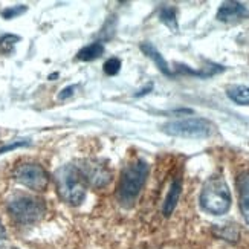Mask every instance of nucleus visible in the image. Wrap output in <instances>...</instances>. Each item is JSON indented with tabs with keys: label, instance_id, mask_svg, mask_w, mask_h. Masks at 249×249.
<instances>
[{
	"label": "nucleus",
	"instance_id": "f257e3e1",
	"mask_svg": "<svg viewBox=\"0 0 249 249\" xmlns=\"http://www.w3.org/2000/svg\"><path fill=\"white\" fill-rule=\"evenodd\" d=\"M57 193L69 205H80L86 197V182L83 173L77 165H63L55 171Z\"/></svg>",
	"mask_w": 249,
	"mask_h": 249
},
{
	"label": "nucleus",
	"instance_id": "f03ea898",
	"mask_svg": "<svg viewBox=\"0 0 249 249\" xmlns=\"http://www.w3.org/2000/svg\"><path fill=\"white\" fill-rule=\"evenodd\" d=\"M147 176L148 164L142 159L132 162L123 170L120 185H118V199L124 207H132L135 203L147 180Z\"/></svg>",
	"mask_w": 249,
	"mask_h": 249
},
{
	"label": "nucleus",
	"instance_id": "7ed1b4c3",
	"mask_svg": "<svg viewBox=\"0 0 249 249\" xmlns=\"http://www.w3.org/2000/svg\"><path fill=\"white\" fill-rule=\"evenodd\" d=\"M200 207L213 215H223L231 208V191L222 176L210 178L200 193Z\"/></svg>",
	"mask_w": 249,
	"mask_h": 249
},
{
	"label": "nucleus",
	"instance_id": "20e7f679",
	"mask_svg": "<svg viewBox=\"0 0 249 249\" xmlns=\"http://www.w3.org/2000/svg\"><path fill=\"white\" fill-rule=\"evenodd\" d=\"M162 130L176 138L187 139H205L214 133V125L203 118H182V120L168 121L162 125Z\"/></svg>",
	"mask_w": 249,
	"mask_h": 249
},
{
	"label": "nucleus",
	"instance_id": "39448f33",
	"mask_svg": "<svg viewBox=\"0 0 249 249\" xmlns=\"http://www.w3.org/2000/svg\"><path fill=\"white\" fill-rule=\"evenodd\" d=\"M8 211L18 223H36L46 211L43 200L31 196H17L8 203Z\"/></svg>",
	"mask_w": 249,
	"mask_h": 249
},
{
	"label": "nucleus",
	"instance_id": "423d86ee",
	"mask_svg": "<svg viewBox=\"0 0 249 249\" xmlns=\"http://www.w3.org/2000/svg\"><path fill=\"white\" fill-rule=\"evenodd\" d=\"M14 178L23 183L25 187L34 190V191H43L46 190L49 183V176L41 165L38 164H21L16 168Z\"/></svg>",
	"mask_w": 249,
	"mask_h": 249
},
{
	"label": "nucleus",
	"instance_id": "0eeeda50",
	"mask_svg": "<svg viewBox=\"0 0 249 249\" xmlns=\"http://www.w3.org/2000/svg\"><path fill=\"white\" fill-rule=\"evenodd\" d=\"M78 168L83 173V176H84L86 182H88V185H92L95 188H103L112 180V173L103 164V162L86 160Z\"/></svg>",
	"mask_w": 249,
	"mask_h": 249
},
{
	"label": "nucleus",
	"instance_id": "6e6552de",
	"mask_svg": "<svg viewBox=\"0 0 249 249\" xmlns=\"http://www.w3.org/2000/svg\"><path fill=\"white\" fill-rule=\"evenodd\" d=\"M248 17V8L240 2H223L217 11V20L223 23H234Z\"/></svg>",
	"mask_w": 249,
	"mask_h": 249
},
{
	"label": "nucleus",
	"instance_id": "1a4fd4ad",
	"mask_svg": "<svg viewBox=\"0 0 249 249\" xmlns=\"http://www.w3.org/2000/svg\"><path fill=\"white\" fill-rule=\"evenodd\" d=\"M237 190H239L240 211L245 222L249 225V173H243L237 179Z\"/></svg>",
	"mask_w": 249,
	"mask_h": 249
},
{
	"label": "nucleus",
	"instance_id": "9d476101",
	"mask_svg": "<svg viewBox=\"0 0 249 249\" xmlns=\"http://www.w3.org/2000/svg\"><path fill=\"white\" fill-rule=\"evenodd\" d=\"M180 191H182V182H180V178H175L170 185V190L167 193V197H165V202H164V207H162V213H164L165 217L171 215V213L175 211L176 205L179 202V197H180Z\"/></svg>",
	"mask_w": 249,
	"mask_h": 249
},
{
	"label": "nucleus",
	"instance_id": "9b49d317",
	"mask_svg": "<svg viewBox=\"0 0 249 249\" xmlns=\"http://www.w3.org/2000/svg\"><path fill=\"white\" fill-rule=\"evenodd\" d=\"M141 51H142L145 55L150 58V60H153L155 64L159 68V71L164 73V75H168V77H173V72L168 66V63L165 61V58L160 55V52L151 45V43L145 41V43H141Z\"/></svg>",
	"mask_w": 249,
	"mask_h": 249
},
{
	"label": "nucleus",
	"instance_id": "f8f14e48",
	"mask_svg": "<svg viewBox=\"0 0 249 249\" xmlns=\"http://www.w3.org/2000/svg\"><path fill=\"white\" fill-rule=\"evenodd\" d=\"M228 98L232 100L235 104L240 106H249V88L243 84H232L226 89Z\"/></svg>",
	"mask_w": 249,
	"mask_h": 249
},
{
	"label": "nucleus",
	"instance_id": "ddd939ff",
	"mask_svg": "<svg viewBox=\"0 0 249 249\" xmlns=\"http://www.w3.org/2000/svg\"><path fill=\"white\" fill-rule=\"evenodd\" d=\"M103 53H104V45L101 41H95L88 46H84L83 49H80L77 58L81 61H92V60H96L98 57H101Z\"/></svg>",
	"mask_w": 249,
	"mask_h": 249
},
{
	"label": "nucleus",
	"instance_id": "4468645a",
	"mask_svg": "<svg viewBox=\"0 0 249 249\" xmlns=\"http://www.w3.org/2000/svg\"><path fill=\"white\" fill-rule=\"evenodd\" d=\"M159 18L167 28H170L173 32L178 31V16H176V8L173 6H164L159 11Z\"/></svg>",
	"mask_w": 249,
	"mask_h": 249
},
{
	"label": "nucleus",
	"instance_id": "2eb2a0df",
	"mask_svg": "<svg viewBox=\"0 0 249 249\" xmlns=\"http://www.w3.org/2000/svg\"><path fill=\"white\" fill-rule=\"evenodd\" d=\"M20 41L18 36H13V34H5L3 37H0V52L3 53H11L16 46V43Z\"/></svg>",
	"mask_w": 249,
	"mask_h": 249
},
{
	"label": "nucleus",
	"instance_id": "dca6fc26",
	"mask_svg": "<svg viewBox=\"0 0 249 249\" xmlns=\"http://www.w3.org/2000/svg\"><path fill=\"white\" fill-rule=\"evenodd\" d=\"M121 71V60L120 58H109L104 63V73L109 77H115L116 73H120Z\"/></svg>",
	"mask_w": 249,
	"mask_h": 249
},
{
	"label": "nucleus",
	"instance_id": "f3484780",
	"mask_svg": "<svg viewBox=\"0 0 249 249\" xmlns=\"http://www.w3.org/2000/svg\"><path fill=\"white\" fill-rule=\"evenodd\" d=\"M26 6L25 5H18V6H11V8H6L2 11V17L6 18V20H11V18H14L20 14H23L26 13Z\"/></svg>",
	"mask_w": 249,
	"mask_h": 249
},
{
	"label": "nucleus",
	"instance_id": "a211bd4d",
	"mask_svg": "<svg viewBox=\"0 0 249 249\" xmlns=\"http://www.w3.org/2000/svg\"><path fill=\"white\" fill-rule=\"evenodd\" d=\"M26 145H29V141H16V142L8 144V145L0 148V155H3V153H6V151H11L14 148H18V147H26Z\"/></svg>",
	"mask_w": 249,
	"mask_h": 249
},
{
	"label": "nucleus",
	"instance_id": "6ab92c4d",
	"mask_svg": "<svg viewBox=\"0 0 249 249\" xmlns=\"http://www.w3.org/2000/svg\"><path fill=\"white\" fill-rule=\"evenodd\" d=\"M78 89V86L77 84H72V86H69V88H64L60 93H58V100H68L69 96H72L73 93H75V90Z\"/></svg>",
	"mask_w": 249,
	"mask_h": 249
},
{
	"label": "nucleus",
	"instance_id": "aec40b11",
	"mask_svg": "<svg viewBox=\"0 0 249 249\" xmlns=\"http://www.w3.org/2000/svg\"><path fill=\"white\" fill-rule=\"evenodd\" d=\"M5 240H6V231L3 228V225L0 223V246L5 243Z\"/></svg>",
	"mask_w": 249,
	"mask_h": 249
},
{
	"label": "nucleus",
	"instance_id": "412c9836",
	"mask_svg": "<svg viewBox=\"0 0 249 249\" xmlns=\"http://www.w3.org/2000/svg\"><path fill=\"white\" fill-rule=\"evenodd\" d=\"M151 89H153V86H151V84H150V86H148V88H145V89H142V90H141L139 93H136V96H141V95H145V93H148V92H150Z\"/></svg>",
	"mask_w": 249,
	"mask_h": 249
},
{
	"label": "nucleus",
	"instance_id": "4be33fe9",
	"mask_svg": "<svg viewBox=\"0 0 249 249\" xmlns=\"http://www.w3.org/2000/svg\"><path fill=\"white\" fill-rule=\"evenodd\" d=\"M57 77H58V73H52L51 77H49V80H52V78H57Z\"/></svg>",
	"mask_w": 249,
	"mask_h": 249
},
{
	"label": "nucleus",
	"instance_id": "5701e85b",
	"mask_svg": "<svg viewBox=\"0 0 249 249\" xmlns=\"http://www.w3.org/2000/svg\"><path fill=\"white\" fill-rule=\"evenodd\" d=\"M0 249H17V248H0Z\"/></svg>",
	"mask_w": 249,
	"mask_h": 249
}]
</instances>
